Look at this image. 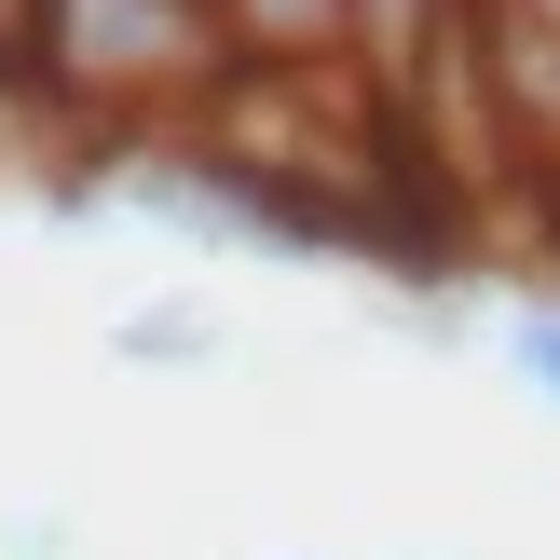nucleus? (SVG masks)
<instances>
[{"mask_svg":"<svg viewBox=\"0 0 560 560\" xmlns=\"http://www.w3.org/2000/svg\"><path fill=\"white\" fill-rule=\"evenodd\" d=\"M14 55L82 109V124H191L233 27L219 0H14Z\"/></svg>","mask_w":560,"mask_h":560,"instance_id":"f257e3e1","label":"nucleus"},{"mask_svg":"<svg viewBox=\"0 0 560 560\" xmlns=\"http://www.w3.org/2000/svg\"><path fill=\"white\" fill-rule=\"evenodd\" d=\"M547 14H560V0H547Z\"/></svg>","mask_w":560,"mask_h":560,"instance_id":"39448f33","label":"nucleus"},{"mask_svg":"<svg viewBox=\"0 0 560 560\" xmlns=\"http://www.w3.org/2000/svg\"><path fill=\"white\" fill-rule=\"evenodd\" d=\"M109 370H164V383L233 370V315H219V301H191V288H151V301H124V315H109Z\"/></svg>","mask_w":560,"mask_h":560,"instance_id":"f03ea898","label":"nucleus"},{"mask_svg":"<svg viewBox=\"0 0 560 560\" xmlns=\"http://www.w3.org/2000/svg\"><path fill=\"white\" fill-rule=\"evenodd\" d=\"M233 55H355L342 42V0H219Z\"/></svg>","mask_w":560,"mask_h":560,"instance_id":"7ed1b4c3","label":"nucleus"},{"mask_svg":"<svg viewBox=\"0 0 560 560\" xmlns=\"http://www.w3.org/2000/svg\"><path fill=\"white\" fill-rule=\"evenodd\" d=\"M492 355H506V383L560 424V288H534V301H506L492 315Z\"/></svg>","mask_w":560,"mask_h":560,"instance_id":"20e7f679","label":"nucleus"}]
</instances>
